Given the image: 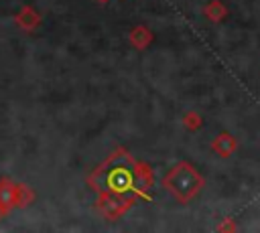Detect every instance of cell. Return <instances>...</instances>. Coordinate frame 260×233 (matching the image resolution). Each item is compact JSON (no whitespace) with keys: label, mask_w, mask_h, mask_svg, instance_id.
<instances>
[{"label":"cell","mask_w":260,"mask_h":233,"mask_svg":"<svg viewBox=\"0 0 260 233\" xmlns=\"http://www.w3.org/2000/svg\"><path fill=\"white\" fill-rule=\"evenodd\" d=\"M199 176L189 164H179L171 174L167 176V188L173 190L179 199H189L199 188Z\"/></svg>","instance_id":"1"},{"label":"cell","mask_w":260,"mask_h":233,"mask_svg":"<svg viewBox=\"0 0 260 233\" xmlns=\"http://www.w3.org/2000/svg\"><path fill=\"white\" fill-rule=\"evenodd\" d=\"M108 180H106V186L110 192H128L132 190L134 186V174L130 172V168L126 164H114V166H108Z\"/></svg>","instance_id":"2"}]
</instances>
